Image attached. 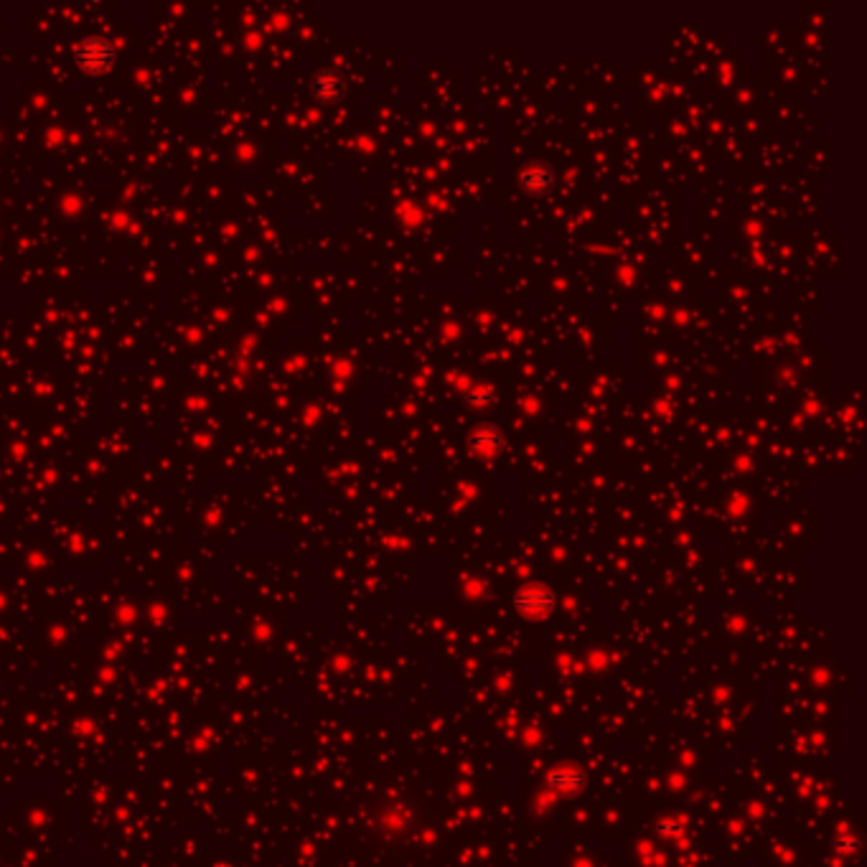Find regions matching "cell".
Listing matches in <instances>:
<instances>
[{"mask_svg":"<svg viewBox=\"0 0 867 867\" xmlns=\"http://www.w3.org/2000/svg\"><path fill=\"white\" fill-rule=\"evenodd\" d=\"M74 61L89 74H102L115 61V46L102 36H87L74 46Z\"/></svg>","mask_w":867,"mask_h":867,"instance_id":"6da1fadb","label":"cell"},{"mask_svg":"<svg viewBox=\"0 0 867 867\" xmlns=\"http://www.w3.org/2000/svg\"><path fill=\"white\" fill-rule=\"evenodd\" d=\"M517 603V610L529 616V618H539V616H547L550 608H552V590L544 588V585H527L517 593L514 598Z\"/></svg>","mask_w":867,"mask_h":867,"instance_id":"7a4b0ae2","label":"cell"},{"mask_svg":"<svg viewBox=\"0 0 867 867\" xmlns=\"http://www.w3.org/2000/svg\"><path fill=\"white\" fill-rule=\"evenodd\" d=\"M344 87H347V85H344V77L333 70L321 71V74L313 79V94H315L321 102H336V100H341V97H344Z\"/></svg>","mask_w":867,"mask_h":867,"instance_id":"3957f363","label":"cell"},{"mask_svg":"<svg viewBox=\"0 0 867 867\" xmlns=\"http://www.w3.org/2000/svg\"><path fill=\"white\" fill-rule=\"evenodd\" d=\"M519 181H521V189L524 192H529V193H547L550 189H552V181H555V176H552V171L544 166V163H529L524 171H521V176H519Z\"/></svg>","mask_w":867,"mask_h":867,"instance_id":"277c9868","label":"cell"},{"mask_svg":"<svg viewBox=\"0 0 867 867\" xmlns=\"http://www.w3.org/2000/svg\"><path fill=\"white\" fill-rule=\"evenodd\" d=\"M499 446H502V440L494 430H481V433L470 435V448L476 453H491L496 451Z\"/></svg>","mask_w":867,"mask_h":867,"instance_id":"5b68a950","label":"cell"}]
</instances>
